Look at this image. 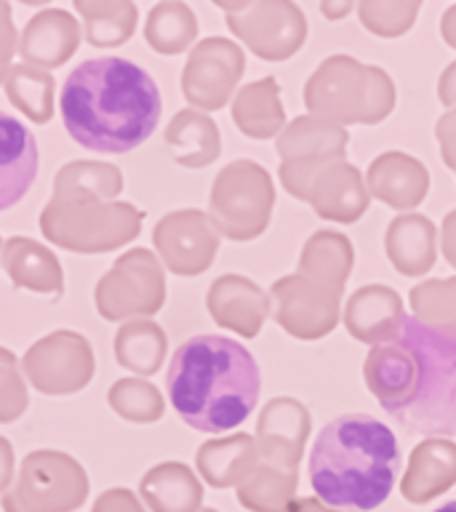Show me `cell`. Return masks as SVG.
Listing matches in <instances>:
<instances>
[{
    "label": "cell",
    "instance_id": "6da1fadb",
    "mask_svg": "<svg viewBox=\"0 0 456 512\" xmlns=\"http://www.w3.org/2000/svg\"><path fill=\"white\" fill-rule=\"evenodd\" d=\"M366 387L379 406L419 435H456V331L403 318L371 347Z\"/></svg>",
    "mask_w": 456,
    "mask_h": 512
},
{
    "label": "cell",
    "instance_id": "7a4b0ae2",
    "mask_svg": "<svg viewBox=\"0 0 456 512\" xmlns=\"http://www.w3.org/2000/svg\"><path fill=\"white\" fill-rule=\"evenodd\" d=\"M62 120L86 150L131 152L158 126L160 91L150 72L128 59H88L64 83Z\"/></svg>",
    "mask_w": 456,
    "mask_h": 512
},
{
    "label": "cell",
    "instance_id": "3957f363",
    "mask_svg": "<svg viewBox=\"0 0 456 512\" xmlns=\"http://www.w3.org/2000/svg\"><path fill=\"white\" fill-rule=\"evenodd\" d=\"M166 384L171 406L184 424L200 432H224L251 416L262 374L243 344L203 334L176 347Z\"/></svg>",
    "mask_w": 456,
    "mask_h": 512
},
{
    "label": "cell",
    "instance_id": "277c9868",
    "mask_svg": "<svg viewBox=\"0 0 456 512\" xmlns=\"http://www.w3.org/2000/svg\"><path fill=\"white\" fill-rule=\"evenodd\" d=\"M400 470L395 432L368 414H342L320 430L310 451V483L328 507L376 510Z\"/></svg>",
    "mask_w": 456,
    "mask_h": 512
},
{
    "label": "cell",
    "instance_id": "5b68a950",
    "mask_svg": "<svg viewBox=\"0 0 456 512\" xmlns=\"http://www.w3.org/2000/svg\"><path fill=\"white\" fill-rule=\"evenodd\" d=\"M88 496V475L70 454L32 451L3 494V512H75Z\"/></svg>",
    "mask_w": 456,
    "mask_h": 512
},
{
    "label": "cell",
    "instance_id": "8992f818",
    "mask_svg": "<svg viewBox=\"0 0 456 512\" xmlns=\"http://www.w3.org/2000/svg\"><path fill=\"white\" fill-rule=\"evenodd\" d=\"M163 278L158 262L152 259L150 251L136 248L131 254L120 256L118 264L112 267L107 278L99 280L96 286V307L104 318L118 320L134 312V296L139 302V312H155L163 304V286L139 288V283Z\"/></svg>",
    "mask_w": 456,
    "mask_h": 512
},
{
    "label": "cell",
    "instance_id": "52a82bcc",
    "mask_svg": "<svg viewBox=\"0 0 456 512\" xmlns=\"http://www.w3.org/2000/svg\"><path fill=\"white\" fill-rule=\"evenodd\" d=\"M38 174V144L30 128L0 112V211L27 195Z\"/></svg>",
    "mask_w": 456,
    "mask_h": 512
},
{
    "label": "cell",
    "instance_id": "ba28073f",
    "mask_svg": "<svg viewBox=\"0 0 456 512\" xmlns=\"http://www.w3.org/2000/svg\"><path fill=\"white\" fill-rule=\"evenodd\" d=\"M22 56L32 64L56 67L64 59H70L78 48V24L64 11H43L27 24L22 35Z\"/></svg>",
    "mask_w": 456,
    "mask_h": 512
},
{
    "label": "cell",
    "instance_id": "9c48e42d",
    "mask_svg": "<svg viewBox=\"0 0 456 512\" xmlns=\"http://www.w3.org/2000/svg\"><path fill=\"white\" fill-rule=\"evenodd\" d=\"M142 499L152 512H200L203 488L184 464H158L142 478Z\"/></svg>",
    "mask_w": 456,
    "mask_h": 512
},
{
    "label": "cell",
    "instance_id": "30bf717a",
    "mask_svg": "<svg viewBox=\"0 0 456 512\" xmlns=\"http://www.w3.org/2000/svg\"><path fill=\"white\" fill-rule=\"evenodd\" d=\"M3 264H6L8 278L14 280V286L43 291V294H62V267L56 262V256L35 240H8L6 251H3Z\"/></svg>",
    "mask_w": 456,
    "mask_h": 512
},
{
    "label": "cell",
    "instance_id": "8fae6325",
    "mask_svg": "<svg viewBox=\"0 0 456 512\" xmlns=\"http://www.w3.org/2000/svg\"><path fill=\"white\" fill-rule=\"evenodd\" d=\"M451 483H456V446L424 443L411 456V467L403 478V496L408 502L424 504L443 494Z\"/></svg>",
    "mask_w": 456,
    "mask_h": 512
},
{
    "label": "cell",
    "instance_id": "7c38bea8",
    "mask_svg": "<svg viewBox=\"0 0 456 512\" xmlns=\"http://www.w3.org/2000/svg\"><path fill=\"white\" fill-rule=\"evenodd\" d=\"M200 475L216 488L232 486L246 478L254 467V443L246 435L230 440H214L198 451Z\"/></svg>",
    "mask_w": 456,
    "mask_h": 512
},
{
    "label": "cell",
    "instance_id": "4fadbf2b",
    "mask_svg": "<svg viewBox=\"0 0 456 512\" xmlns=\"http://www.w3.org/2000/svg\"><path fill=\"white\" fill-rule=\"evenodd\" d=\"M8 99L22 107L24 115H30L35 123H46L54 115L51 96H54V78L40 67L32 64H19L11 70L6 80Z\"/></svg>",
    "mask_w": 456,
    "mask_h": 512
},
{
    "label": "cell",
    "instance_id": "5bb4252c",
    "mask_svg": "<svg viewBox=\"0 0 456 512\" xmlns=\"http://www.w3.org/2000/svg\"><path fill=\"white\" fill-rule=\"evenodd\" d=\"M163 331L152 323L136 320L118 331L115 339V355L120 366L134 368L139 374H155L163 358Z\"/></svg>",
    "mask_w": 456,
    "mask_h": 512
},
{
    "label": "cell",
    "instance_id": "9a60e30c",
    "mask_svg": "<svg viewBox=\"0 0 456 512\" xmlns=\"http://www.w3.org/2000/svg\"><path fill=\"white\" fill-rule=\"evenodd\" d=\"M80 14L88 16V40L94 46H120L134 32L136 8L131 3H75Z\"/></svg>",
    "mask_w": 456,
    "mask_h": 512
},
{
    "label": "cell",
    "instance_id": "2e32d148",
    "mask_svg": "<svg viewBox=\"0 0 456 512\" xmlns=\"http://www.w3.org/2000/svg\"><path fill=\"white\" fill-rule=\"evenodd\" d=\"M296 475H278V472L264 470L256 472L254 478L243 483L238 491V499L243 507L251 512H286L294 494Z\"/></svg>",
    "mask_w": 456,
    "mask_h": 512
},
{
    "label": "cell",
    "instance_id": "e0dca14e",
    "mask_svg": "<svg viewBox=\"0 0 456 512\" xmlns=\"http://www.w3.org/2000/svg\"><path fill=\"white\" fill-rule=\"evenodd\" d=\"M110 403L120 416L134 422H152L163 414V400L158 390L139 379H120L110 390Z\"/></svg>",
    "mask_w": 456,
    "mask_h": 512
},
{
    "label": "cell",
    "instance_id": "ac0fdd59",
    "mask_svg": "<svg viewBox=\"0 0 456 512\" xmlns=\"http://www.w3.org/2000/svg\"><path fill=\"white\" fill-rule=\"evenodd\" d=\"M27 406V392L16 374V360L8 350H0V422H11Z\"/></svg>",
    "mask_w": 456,
    "mask_h": 512
},
{
    "label": "cell",
    "instance_id": "d6986e66",
    "mask_svg": "<svg viewBox=\"0 0 456 512\" xmlns=\"http://www.w3.org/2000/svg\"><path fill=\"white\" fill-rule=\"evenodd\" d=\"M91 512H144L139 499H136L131 491L126 488H110V491H104L99 499H96L94 510Z\"/></svg>",
    "mask_w": 456,
    "mask_h": 512
},
{
    "label": "cell",
    "instance_id": "ffe728a7",
    "mask_svg": "<svg viewBox=\"0 0 456 512\" xmlns=\"http://www.w3.org/2000/svg\"><path fill=\"white\" fill-rule=\"evenodd\" d=\"M11 54H14V30L8 22V3H0V78H3Z\"/></svg>",
    "mask_w": 456,
    "mask_h": 512
},
{
    "label": "cell",
    "instance_id": "44dd1931",
    "mask_svg": "<svg viewBox=\"0 0 456 512\" xmlns=\"http://www.w3.org/2000/svg\"><path fill=\"white\" fill-rule=\"evenodd\" d=\"M14 478V451L6 438H0V491H8Z\"/></svg>",
    "mask_w": 456,
    "mask_h": 512
},
{
    "label": "cell",
    "instance_id": "7402d4cb",
    "mask_svg": "<svg viewBox=\"0 0 456 512\" xmlns=\"http://www.w3.org/2000/svg\"><path fill=\"white\" fill-rule=\"evenodd\" d=\"M288 512H328L320 499H299V502L288 504Z\"/></svg>",
    "mask_w": 456,
    "mask_h": 512
},
{
    "label": "cell",
    "instance_id": "603a6c76",
    "mask_svg": "<svg viewBox=\"0 0 456 512\" xmlns=\"http://www.w3.org/2000/svg\"><path fill=\"white\" fill-rule=\"evenodd\" d=\"M435 512H456V502L443 504V507H438V510H435Z\"/></svg>",
    "mask_w": 456,
    "mask_h": 512
},
{
    "label": "cell",
    "instance_id": "cb8c5ba5",
    "mask_svg": "<svg viewBox=\"0 0 456 512\" xmlns=\"http://www.w3.org/2000/svg\"><path fill=\"white\" fill-rule=\"evenodd\" d=\"M200 512H216V510H200Z\"/></svg>",
    "mask_w": 456,
    "mask_h": 512
}]
</instances>
